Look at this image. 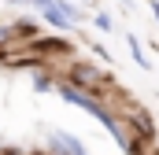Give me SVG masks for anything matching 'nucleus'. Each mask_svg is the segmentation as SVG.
I'll return each instance as SVG.
<instances>
[{"label": "nucleus", "mask_w": 159, "mask_h": 155, "mask_svg": "<svg viewBox=\"0 0 159 155\" xmlns=\"http://www.w3.org/2000/svg\"><path fill=\"white\" fill-rule=\"evenodd\" d=\"M129 52H133V59L148 70V55H144V48H141V41H137V37H129Z\"/></svg>", "instance_id": "7ed1b4c3"}, {"label": "nucleus", "mask_w": 159, "mask_h": 155, "mask_svg": "<svg viewBox=\"0 0 159 155\" xmlns=\"http://www.w3.org/2000/svg\"><path fill=\"white\" fill-rule=\"evenodd\" d=\"M26 4H37V7H48L52 0H26Z\"/></svg>", "instance_id": "39448f33"}, {"label": "nucleus", "mask_w": 159, "mask_h": 155, "mask_svg": "<svg viewBox=\"0 0 159 155\" xmlns=\"http://www.w3.org/2000/svg\"><path fill=\"white\" fill-rule=\"evenodd\" d=\"M52 148L63 152V155H85V148H81L70 133H56V137H52Z\"/></svg>", "instance_id": "f257e3e1"}, {"label": "nucleus", "mask_w": 159, "mask_h": 155, "mask_svg": "<svg viewBox=\"0 0 159 155\" xmlns=\"http://www.w3.org/2000/svg\"><path fill=\"white\" fill-rule=\"evenodd\" d=\"M44 19H48L52 26H59V30H70V19H67V15H63L59 7H56V0H52V4L44 7Z\"/></svg>", "instance_id": "f03ea898"}, {"label": "nucleus", "mask_w": 159, "mask_h": 155, "mask_svg": "<svg viewBox=\"0 0 159 155\" xmlns=\"http://www.w3.org/2000/svg\"><path fill=\"white\" fill-rule=\"evenodd\" d=\"M152 11H156V22H159V0H152Z\"/></svg>", "instance_id": "423d86ee"}, {"label": "nucleus", "mask_w": 159, "mask_h": 155, "mask_svg": "<svg viewBox=\"0 0 159 155\" xmlns=\"http://www.w3.org/2000/svg\"><path fill=\"white\" fill-rule=\"evenodd\" d=\"M96 26H100V30H115V22H111V15H96Z\"/></svg>", "instance_id": "20e7f679"}]
</instances>
